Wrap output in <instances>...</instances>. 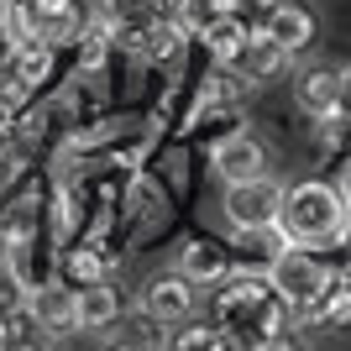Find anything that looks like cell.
Wrapping results in <instances>:
<instances>
[{"mask_svg":"<svg viewBox=\"0 0 351 351\" xmlns=\"http://www.w3.org/2000/svg\"><path fill=\"white\" fill-rule=\"evenodd\" d=\"M351 226V199L346 189H330L320 178H304L283 194V210H278V236L293 241V247H330L341 241Z\"/></svg>","mask_w":351,"mask_h":351,"instance_id":"1","label":"cell"},{"mask_svg":"<svg viewBox=\"0 0 351 351\" xmlns=\"http://www.w3.org/2000/svg\"><path fill=\"white\" fill-rule=\"evenodd\" d=\"M267 278H273V289L283 293V304L299 309V315H320L325 299H330V289H336V273H330L309 247H293V241H283V252L267 263Z\"/></svg>","mask_w":351,"mask_h":351,"instance_id":"2","label":"cell"},{"mask_svg":"<svg viewBox=\"0 0 351 351\" xmlns=\"http://www.w3.org/2000/svg\"><path fill=\"white\" fill-rule=\"evenodd\" d=\"M283 184L273 173L241 178V184H226V220L247 236H267L278 231V210H283Z\"/></svg>","mask_w":351,"mask_h":351,"instance_id":"3","label":"cell"},{"mask_svg":"<svg viewBox=\"0 0 351 351\" xmlns=\"http://www.w3.org/2000/svg\"><path fill=\"white\" fill-rule=\"evenodd\" d=\"M5 21H11V32L21 43H69L79 32L73 0H11Z\"/></svg>","mask_w":351,"mask_h":351,"instance_id":"4","label":"cell"},{"mask_svg":"<svg viewBox=\"0 0 351 351\" xmlns=\"http://www.w3.org/2000/svg\"><path fill=\"white\" fill-rule=\"evenodd\" d=\"M226 69H231L236 79H247V84H267V79H278V73L289 69V53H283V47L273 43L263 27H252L247 43L226 58Z\"/></svg>","mask_w":351,"mask_h":351,"instance_id":"5","label":"cell"},{"mask_svg":"<svg viewBox=\"0 0 351 351\" xmlns=\"http://www.w3.org/2000/svg\"><path fill=\"white\" fill-rule=\"evenodd\" d=\"M341 95H346V73L330 69V63H320V69H304L299 79H293V105L304 110V116L325 121L341 110Z\"/></svg>","mask_w":351,"mask_h":351,"instance_id":"6","label":"cell"},{"mask_svg":"<svg viewBox=\"0 0 351 351\" xmlns=\"http://www.w3.org/2000/svg\"><path fill=\"white\" fill-rule=\"evenodd\" d=\"M210 168H215L226 184L257 178V173H267V147L257 142V136L236 132V136H226V142H215V152H210Z\"/></svg>","mask_w":351,"mask_h":351,"instance_id":"7","label":"cell"},{"mask_svg":"<svg viewBox=\"0 0 351 351\" xmlns=\"http://www.w3.org/2000/svg\"><path fill=\"white\" fill-rule=\"evenodd\" d=\"M263 32L293 58V53H304V47L315 43V11L299 5V0H278V5L263 16Z\"/></svg>","mask_w":351,"mask_h":351,"instance_id":"8","label":"cell"},{"mask_svg":"<svg viewBox=\"0 0 351 351\" xmlns=\"http://www.w3.org/2000/svg\"><path fill=\"white\" fill-rule=\"evenodd\" d=\"M32 320L47 336H69L79 330V289H58V283H37L32 289Z\"/></svg>","mask_w":351,"mask_h":351,"instance_id":"9","label":"cell"},{"mask_svg":"<svg viewBox=\"0 0 351 351\" xmlns=\"http://www.w3.org/2000/svg\"><path fill=\"white\" fill-rule=\"evenodd\" d=\"M194 289H199V283L184 278V273L152 278V283H147V293H142V309H147L158 325H162V320H184V315L194 309Z\"/></svg>","mask_w":351,"mask_h":351,"instance_id":"10","label":"cell"},{"mask_svg":"<svg viewBox=\"0 0 351 351\" xmlns=\"http://www.w3.org/2000/svg\"><path fill=\"white\" fill-rule=\"evenodd\" d=\"M105 21H110L116 37L142 43V37H152V27L162 21V5L158 0H105Z\"/></svg>","mask_w":351,"mask_h":351,"instance_id":"11","label":"cell"},{"mask_svg":"<svg viewBox=\"0 0 351 351\" xmlns=\"http://www.w3.org/2000/svg\"><path fill=\"white\" fill-rule=\"evenodd\" d=\"M178 273L194 283H220L226 273H231V263H226V247H215V241H184L178 247Z\"/></svg>","mask_w":351,"mask_h":351,"instance_id":"12","label":"cell"},{"mask_svg":"<svg viewBox=\"0 0 351 351\" xmlns=\"http://www.w3.org/2000/svg\"><path fill=\"white\" fill-rule=\"evenodd\" d=\"M121 315V299L105 283H79V330H105V325Z\"/></svg>","mask_w":351,"mask_h":351,"instance_id":"13","label":"cell"},{"mask_svg":"<svg viewBox=\"0 0 351 351\" xmlns=\"http://www.w3.org/2000/svg\"><path fill=\"white\" fill-rule=\"evenodd\" d=\"M220 16H231V0H173V21L194 37H205Z\"/></svg>","mask_w":351,"mask_h":351,"instance_id":"14","label":"cell"},{"mask_svg":"<svg viewBox=\"0 0 351 351\" xmlns=\"http://www.w3.org/2000/svg\"><path fill=\"white\" fill-rule=\"evenodd\" d=\"M53 43H16V53H11V79H21V84H43L47 79V69H53V53H47Z\"/></svg>","mask_w":351,"mask_h":351,"instance_id":"15","label":"cell"},{"mask_svg":"<svg viewBox=\"0 0 351 351\" xmlns=\"http://www.w3.org/2000/svg\"><path fill=\"white\" fill-rule=\"evenodd\" d=\"M273 5H278V0H231V11L241 16L247 27H263V16L273 11Z\"/></svg>","mask_w":351,"mask_h":351,"instance_id":"16","label":"cell"},{"mask_svg":"<svg viewBox=\"0 0 351 351\" xmlns=\"http://www.w3.org/2000/svg\"><path fill=\"white\" fill-rule=\"evenodd\" d=\"M226 341H231V336H220V330H184V336H178L173 346H184V351H189V346H226Z\"/></svg>","mask_w":351,"mask_h":351,"instance_id":"17","label":"cell"},{"mask_svg":"<svg viewBox=\"0 0 351 351\" xmlns=\"http://www.w3.org/2000/svg\"><path fill=\"white\" fill-rule=\"evenodd\" d=\"M16 43H21V37L11 32V21H0V69H11V53H16Z\"/></svg>","mask_w":351,"mask_h":351,"instance_id":"18","label":"cell"},{"mask_svg":"<svg viewBox=\"0 0 351 351\" xmlns=\"http://www.w3.org/2000/svg\"><path fill=\"white\" fill-rule=\"evenodd\" d=\"M5 173H11V158H5V147H0V184H5Z\"/></svg>","mask_w":351,"mask_h":351,"instance_id":"19","label":"cell"},{"mask_svg":"<svg viewBox=\"0 0 351 351\" xmlns=\"http://www.w3.org/2000/svg\"><path fill=\"white\" fill-rule=\"evenodd\" d=\"M5 121H11V110H5V105H0V132H5Z\"/></svg>","mask_w":351,"mask_h":351,"instance_id":"20","label":"cell"},{"mask_svg":"<svg viewBox=\"0 0 351 351\" xmlns=\"http://www.w3.org/2000/svg\"><path fill=\"white\" fill-rule=\"evenodd\" d=\"M5 11H11V0H0V21H5Z\"/></svg>","mask_w":351,"mask_h":351,"instance_id":"21","label":"cell"},{"mask_svg":"<svg viewBox=\"0 0 351 351\" xmlns=\"http://www.w3.org/2000/svg\"><path fill=\"white\" fill-rule=\"evenodd\" d=\"M346 199H351V178H346Z\"/></svg>","mask_w":351,"mask_h":351,"instance_id":"22","label":"cell"}]
</instances>
